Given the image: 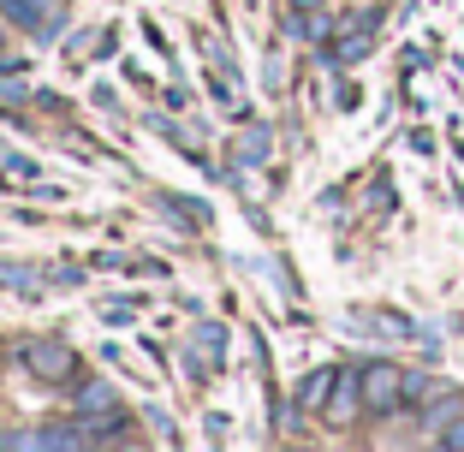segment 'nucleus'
<instances>
[{"label": "nucleus", "mask_w": 464, "mask_h": 452, "mask_svg": "<svg viewBox=\"0 0 464 452\" xmlns=\"http://www.w3.org/2000/svg\"><path fill=\"white\" fill-rule=\"evenodd\" d=\"M357 387H363V411L369 417H393L399 405H405V370H393V363L363 370V375H357Z\"/></svg>", "instance_id": "obj_1"}, {"label": "nucleus", "mask_w": 464, "mask_h": 452, "mask_svg": "<svg viewBox=\"0 0 464 452\" xmlns=\"http://www.w3.org/2000/svg\"><path fill=\"white\" fill-rule=\"evenodd\" d=\"M24 370L36 375V381H72V351L60 340H36V345H24Z\"/></svg>", "instance_id": "obj_2"}, {"label": "nucleus", "mask_w": 464, "mask_h": 452, "mask_svg": "<svg viewBox=\"0 0 464 452\" xmlns=\"http://www.w3.org/2000/svg\"><path fill=\"white\" fill-rule=\"evenodd\" d=\"M0 13L13 18V24H30V30H54V0H0Z\"/></svg>", "instance_id": "obj_3"}, {"label": "nucleus", "mask_w": 464, "mask_h": 452, "mask_svg": "<svg viewBox=\"0 0 464 452\" xmlns=\"http://www.w3.org/2000/svg\"><path fill=\"white\" fill-rule=\"evenodd\" d=\"M334 387H340V370H315L310 381L298 387V411H322V405H328V393Z\"/></svg>", "instance_id": "obj_4"}, {"label": "nucleus", "mask_w": 464, "mask_h": 452, "mask_svg": "<svg viewBox=\"0 0 464 452\" xmlns=\"http://www.w3.org/2000/svg\"><path fill=\"white\" fill-rule=\"evenodd\" d=\"M459 411H464V399L447 393V399H435V405L423 411V423H429V428H447V417H459Z\"/></svg>", "instance_id": "obj_5"}, {"label": "nucleus", "mask_w": 464, "mask_h": 452, "mask_svg": "<svg viewBox=\"0 0 464 452\" xmlns=\"http://www.w3.org/2000/svg\"><path fill=\"white\" fill-rule=\"evenodd\" d=\"M83 411H113V393H108V387H102V381H83Z\"/></svg>", "instance_id": "obj_6"}, {"label": "nucleus", "mask_w": 464, "mask_h": 452, "mask_svg": "<svg viewBox=\"0 0 464 452\" xmlns=\"http://www.w3.org/2000/svg\"><path fill=\"white\" fill-rule=\"evenodd\" d=\"M30 274H36L30 262H0V286H30Z\"/></svg>", "instance_id": "obj_7"}, {"label": "nucleus", "mask_w": 464, "mask_h": 452, "mask_svg": "<svg viewBox=\"0 0 464 452\" xmlns=\"http://www.w3.org/2000/svg\"><path fill=\"white\" fill-rule=\"evenodd\" d=\"M429 375H417V370H405V405H417V399H429Z\"/></svg>", "instance_id": "obj_8"}, {"label": "nucleus", "mask_w": 464, "mask_h": 452, "mask_svg": "<svg viewBox=\"0 0 464 452\" xmlns=\"http://www.w3.org/2000/svg\"><path fill=\"white\" fill-rule=\"evenodd\" d=\"M238 155H245V161H262V155H268V143H262V131H250V138L238 143Z\"/></svg>", "instance_id": "obj_9"}, {"label": "nucleus", "mask_w": 464, "mask_h": 452, "mask_svg": "<svg viewBox=\"0 0 464 452\" xmlns=\"http://www.w3.org/2000/svg\"><path fill=\"white\" fill-rule=\"evenodd\" d=\"M440 440H447V447H464V417H459V428H447Z\"/></svg>", "instance_id": "obj_10"}, {"label": "nucleus", "mask_w": 464, "mask_h": 452, "mask_svg": "<svg viewBox=\"0 0 464 452\" xmlns=\"http://www.w3.org/2000/svg\"><path fill=\"white\" fill-rule=\"evenodd\" d=\"M292 6H304V13H310V6H322V0H292Z\"/></svg>", "instance_id": "obj_11"}, {"label": "nucleus", "mask_w": 464, "mask_h": 452, "mask_svg": "<svg viewBox=\"0 0 464 452\" xmlns=\"http://www.w3.org/2000/svg\"><path fill=\"white\" fill-rule=\"evenodd\" d=\"M0 440H6V435H0Z\"/></svg>", "instance_id": "obj_12"}]
</instances>
